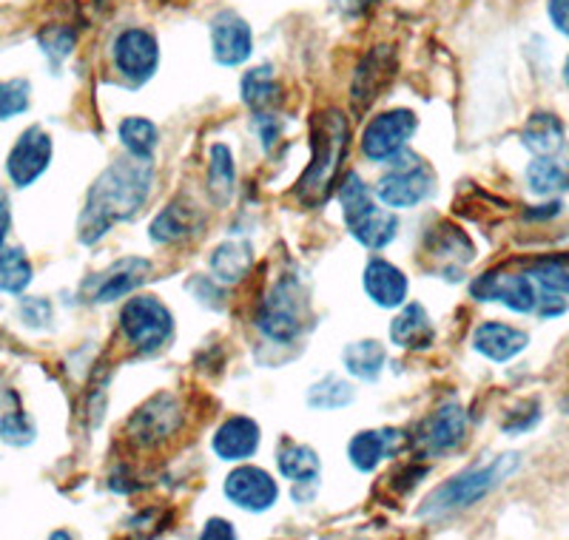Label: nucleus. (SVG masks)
<instances>
[{"mask_svg":"<svg viewBox=\"0 0 569 540\" xmlns=\"http://www.w3.org/2000/svg\"><path fill=\"white\" fill-rule=\"evenodd\" d=\"M54 142L40 126H32L18 137L7 157V174L18 188H29L46 174V168L52 162Z\"/></svg>","mask_w":569,"mask_h":540,"instance_id":"11","label":"nucleus"},{"mask_svg":"<svg viewBox=\"0 0 569 540\" xmlns=\"http://www.w3.org/2000/svg\"><path fill=\"white\" fill-rule=\"evenodd\" d=\"M527 182L541 197H552V193L569 191V157L547 154L536 157L527 168Z\"/></svg>","mask_w":569,"mask_h":540,"instance_id":"26","label":"nucleus"},{"mask_svg":"<svg viewBox=\"0 0 569 540\" xmlns=\"http://www.w3.org/2000/svg\"><path fill=\"white\" fill-rule=\"evenodd\" d=\"M202 538L206 540H213V538L231 540V538H237V532H233L231 523L222 521V518H211V521L206 523V529H202Z\"/></svg>","mask_w":569,"mask_h":540,"instance_id":"41","label":"nucleus"},{"mask_svg":"<svg viewBox=\"0 0 569 540\" xmlns=\"http://www.w3.org/2000/svg\"><path fill=\"white\" fill-rule=\"evenodd\" d=\"M470 293L479 302H498L516 313L538 310V288L530 273H510V270H490L470 284Z\"/></svg>","mask_w":569,"mask_h":540,"instance_id":"9","label":"nucleus"},{"mask_svg":"<svg viewBox=\"0 0 569 540\" xmlns=\"http://www.w3.org/2000/svg\"><path fill=\"white\" fill-rule=\"evenodd\" d=\"M337 3L345 14H362L368 12L370 7H376L379 0H337Z\"/></svg>","mask_w":569,"mask_h":540,"instance_id":"43","label":"nucleus"},{"mask_svg":"<svg viewBox=\"0 0 569 540\" xmlns=\"http://www.w3.org/2000/svg\"><path fill=\"white\" fill-rule=\"evenodd\" d=\"M237 168H233V154L228 146L217 142L211 149V166H208V188L220 202H226L233 191Z\"/></svg>","mask_w":569,"mask_h":540,"instance_id":"34","label":"nucleus"},{"mask_svg":"<svg viewBox=\"0 0 569 540\" xmlns=\"http://www.w3.org/2000/svg\"><path fill=\"white\" fill-rule=\"evenodd\" d=\"M213 58L222 66H240L251 58V27L237 12H220L211 20Z\"/></svg>","mask_w":569,"mask_h":540,"instance_id":"16","label":"nucleus"},{"mask_svg":"<svg viewBox=\"0 0 569 540\" xmlns=\"http://www.w3.org/2000/svg\"><path fill=\"white\" fill-rule=\"evenodd\" d=\"M27 80H0V120H12L29 109Z\"/></svg>","mask_w":569,"mask_h":540,"instance_id":"36","label":"nucleus"},{"mask_svg":"<svg viewBox=\"0 0 569 540\" xmlns=\"http://www.w3.org/2000/svg\"><path fill=\"white\" fill-rule=\"evenodd\" d=\"M111 54H114L117 71L129 78L131 83L151 80L157 63H160V46H157L154 34L146 32V29H126V32L117 34Z\"/></svg>","mask_w":569,"mask_h":540,"instance_id":"12","label":"nucleus"},{"mask_svg":"<svg viewBox=\"0 0 569 540\" xmlns=\"http://www.w3.org/2000/svg\"><path fill=\"white\" fill-rule=\"evenodd\" d=\"M350 151V122L339 109L319 111L311 120V166L297 182V200L305 208H319L328 202L337 186L342 162Z\"/></svg>","mask_w":569,"mask_h":540,"instance_id":"2","label":"nucleus"},{"mask_svg":"<svg viewBox=\"0 0 569 540\" xmlns=\"http://www.w3.org/2000/svg\"><path fill=\"white\" fill-rule=\"evenodd\" d=\"M259 450V424L248 416H233L213 432V452L222 461H246Z\"/></svg>","mask_w":569,"mask_h":540,"instance_id":"19","label":"nucleus"},{"mask_svg":"<svg viewBox=\"0 0 569 540\" xmlns=\"http://www.w3.org/2000/svg\"><path fill=\"white\" fill-rule=\"evenodd\" d=\"M197 228H200V213L186 202H174L157 213V219L151 222V239L157 244H174L191 237Z\"/></svg>","mask_w":569,"mask_h":540,"instance_id":"22","label":"nucleus"},{"mask_svg":"<svg viewBox=\"0 0 569 540\" xmlns=\"http://www.w3.org/2000/svg\"><path fill=\"white\" fill-rule=\"evenodd\" d=\"M151 186H154V171L149 160H137L129 154V160L111 162L89 188L78 222L80 242H100L117 222H129L131 217H137V211L149 202Z\"/></svg>","mask_w":569,"mask_h":540,"instance_id":"1","label":"nucleus"},{"mask_svg":"<svg viewBox=\"0 0 569 540\" xmlns=\"http://www.w3.org/2000/svg\"><path fill=\"white\" fill-rule=\"evenodd\" d=\"M151 273V262L142 257H126L86 282V297L89 302H117L129 297L131 290L140 288Z\"/></svg>","mask_w":569,"mask_h":540,"instance_id":"14","label":"nucleus"},{"mask_svg":"<svg viewBox=\"0 0 569 540\" xmlns=\"http://www.w3.org/2000/svg\"><path fill=\"white\" fill-rule=\"evenodd\" d=\"M547 9H550L552 27L569 38V0H550V7Z\"/></svg>","mask_w":569,"mask_h":540,"instance_id":"40","label":"nucleus"},{"mask_svg":"<svg viewBox=\"0 0 569 540\" xmlns=\"http://www.w3.org/2000/svg\"><path fill=\"white\" fill-rule=\"evenodd\" d=\"M436 188V174L433 168L427 166L421 157L405 154L393 157L390 162V171L379 180L376 193L379 200L388 208H416L419 202H425Z\"/></svg>","mask_w":569,"mask_h":540,"instance_id":"6","label":"nucleus"},{"mask_svg":"<svg viewBox=\"0 0 569 540\" xmlns=\"http://www.w3.org/2000/svg\"><path fill=\"white\" fill-rule=\"evenodd\" d=\"M518 470V456H501L496 458L487 467H476V470H467L461 476L450 478L447 483H441L433 496L427 498L425 507L419 509L421 518H445V514L461 512V509H470L472 503H479L481 498H487L492 489L501 481L512 476Z\"/></svg>","mask_w":569,"mask_h":540,"instance_id":"3","label":"nucleus"},{"mask_svg":"<svg viewBox=\"0 0 569 540\" xmlns=\"http://www.w3.org/2000/svg\"><path fill=\"white\" fill-rule=\"evenodd\" d=\"M9 228H12V202H9V193L0 188V248L7 244Z\"/></svg>","mask_w":569,"mask_h":540,"instance_id":"42","label":"nucleus"},{"mask_svg":"<svg viewBox=\"0 0 569 540\" xmlns=\"http://www.w3.org/2000/svg\"><path fill=\"white\" fill-rule=\"evenodd\" d=\"M117 134H120L123 149L129 151L131 157H137V160H151L157 142H160V131H157L154 122L146 120V117H126V120L120 122Z\"/></svg>","mask_w":569,"mask_h":540,"instance_id":"30","label":"nucleus"},{"mask_svg":"<svg viewBox=\"0 0 569 540\" xmlns=\"http://www.w3.org/2000/svg\"><path fill=\"white\" fill-rule=\"evenodd\" d=\"M242 100H246L248 109L259 111V114L271 109V106H277L279 83L268 66L251 69L246 78H242Z\"/></svg>","mask_w":569,"mask_h":540,"instance_id":"31","label":"nucleus"},{"mask_svg":"<svg viewBox=\"0 0 569 540\" xmlns=\"http://www.w3.org/2000/svg\"><path fill=\"white\" fill-rule=\"evenodd\" d=\"M20 313H23V319H27V322L43 324V322H49L52 308H49V302H43V299H27V302L20 304Z\"/></svg>","mask_w":569,"mask_h":540,"instance_id":"39","label":"nucleus"},{"mask_svg":"<svg viewBox=\"0 0 569 540\" xmlns=\"http://www.w3.org/2000/svg\"><path fill=\"white\" fill-rule=\"evenodd\" d=\"M416 129H419V120L408 109H393L373 117L362 134L365 157H370L373 162L393 160V157H399L401 151L408 149V142L416 134Z\"/></svg>","mask_w":569,"mask_h":540,"instance_id":"8","label":"nucleus"},{"mask_svg":"<svg viewBox=\"0 0 569 540\" xmlns=\"http://www.w3.org/2000/svg\"><path fill=\"white\" fill-rule=\"evenodd\" d=\"M277 467L293 483H317L319 470H322L317 452L297 441H284L282 450L277 452Z\"/></svg>","mask_w":569,"mask_h":540,"instance_id":"28","label":"nucleus"},{"mask_svg":"<svg viewBox=\"0 0 569 540\" xmlns=\"http://www.w3.org/2000/svg\"><path fill=\"white\" fill-rule=\"evenodd\" d=\"M32 262L20 248H0V293H23L32 284Z\"/></svg>","mask_w":569,"mask_h":540,"instance_id":"32","label":"nucleus"},{"mask_svg":"<svg viewBox=\"0 0 569 540\" xmlns=\"http://www.w3.org/2000/svg\"><path fill=\"white\" fill-rule=\"evenodd\" d=\"M467 412L465 407L450 401V404H441L439 410L430 412L425 421L419 424L413 436V450L421 458H439L453 452L456 447H461V441L467 438Z\"/></svg>","mask_w":569,"mask_h":540,"instance_id":"7","label":"nucleus"},{"mask_svg":"<svg viewBox=\"0 0 569 540\" xmlns=\"http://www.w3.org/2000/svg\"><path fill=\"white\" fill-rule=\"evenodd\" d=\"M390 339L401 350H427L436 341V328L421 304H405L390 322Z\"/></svg>","mask_w":569,"mask_h":540,"instance_id":"20","label":"nucleus"},{"mask_svg":"<svg viewBox=\"0 0 569 540\" xmlns=\"http://www.w3.org/2000/svg\"><path fill=\"white\" fill-rule=\"evenodd\" d=\"M211 273L217 282L222 284H237L248 277V270L253 264V253L251 244L248 242H222L213 248L211 259Z\"/></svg>","mask_w":569,"mask_h":540,"instance_id":"23","label":"nucleus"},{"mask_svg":"<svg viewBox=\"0 0 569 540\" xmlns=\"http://www.w3.org/2000/svg\"><path fill=\"white\" fill-rule=\"evenodd\" d=\"M353 396L356 392L348 381L337 379V376H328V379L319 381V384H313L308 390V404L313 410H342V407H348L353 401Z\"/></svg>","mask_w":569,"mask_h":540,"instance_id":"35","label":"nucleus"},{"mask_svg":"<svg viewBox=\"0 0 569 540\" xmlns=\"http://www.w3.org/2000/svg\"><path fill=\"white\" fill-rule=\"evenodd\" d=\"M182 424V407L174 396L160 392L149 399L129 421V438L137 447H157L162 444L177 427Z\"/></svg>","mask_w":569,"mask_h":540,"instance_id":"10","label":"nucleus"},{"mask_svg":"<svg viewBox=\"0 0 569 540\" xmlns=\"http://www.w3.org/2000/svg\"><path fill=\"white\" fill-rule=\"evenodd\" d=\"M308 319H311V304L302 284L291 277L279 279L257 310V328L279 344L299 339Z\"/></svg>","mask_w":569,"mask_h":540,"instance_id":"4","label":"nucleus"},{"mask_svg":"<svg viewBox=\"0 0 569 540\" xmlns=\"http://www.w3.org/2000/svg\"><path fill=\"white\" fill-rule=\"evenodd\" d=\"M339 200H342V213L348 231L362 228L370 217H376V213L382 211V208L376 206L373 193H370V188L365 186V180L359 174L345 177L342 188H339Z\"/></svg>","mask_w":569,"mask_h":540,"instance_id":"25","label":"nucleus"},{"mask_svg":"<svg viewBox=\"0 0 569 540\" xmlns=\"http://www.w3.org/2000/svg\"><path fill=\"white\" fill-rule=\"evenodd\" d=\"M120 330L140 353H154L174 333V316L157 297H134L120 310Z\"/></svg>","mask_w":569,"mask_h":540,"instance_id":"5","label":"nucleus"},{"mask_svg":"<svg viewBox=\"0 0 569 540\" xmlns=\"http://www.w3.org/2000/svg\"><path fill=\"white\" fill-rule=\"evenodd\" d=\"M226 496L246 512H266L279 501V483L262 467H237L226 478Z\"/></svg>","mask_w":569,"mask_h":540,"instance_id":"15","label":"nucleus"},{"mask_svg":"<svg viewBox=\"0 0 569 540\" xmlns=\"http://www.w3.org/2000/svg\"><path fill=\"white\" fill-rule=\"evenodd\" d=\"M396 78V52L390 46H376L356 66L353 83H350V97H353L356 111H365L385 94Z\"/></svg>","mask_w":569,"mask_h":540,"instance_id":"13","label":"nucleus"},{"mask_svg":"<svg viewBox=\"0 0 569 540\" xmlns=\"http://www.w3.org/2000/svg\"><path fill=\"white\" fill-rule=\"evenodd\" d=\"M342 361L345 367H348L350 376H356V379L362 381H376L385 367V348L373 339L353 341V344L345 348Z\"/></svg>","mask_w":569,"mask_h":540,"instance_id":"29","label":"nucleus"},{"mask_svg":"<svg viewBox=\"0 0 569 540\" xmlns=\"http://www.w3.org/2000/svg\"><path fill=\"white\" fill-rule=\"evenodd\" d=\"M40 46H43V52L49 54L52 60H63L69 58L71 49H74V32L66 27H49L46 32H40Z\"/></svg>","mask_w":569,"mask_h":540,"instance_id":"38","label":"nucleus"},{"mask_svg":"<svg viewBox=\"0 0 569 540\" xmlns=\"http://www.w3.org/2000/svg\"><path fill=\"white\" fill-rule=\"evenodd\" d=\"M0 441L9 447H27L34 441V427L23 412H7L0 419Z\"/></svg>","mask_w":569,"mask_h":540,"instance_id":"37","label":"nucleus"},{"mask_svg":"<svg viewBox=\"0 0 569 540\" xmlns=\"http://www.w3.org/2000/svg\"><path fill=\"white\" fill-rule=\"evenodd\" d=\"M527 273L543 293L569 297V257H541L527 268Z\"/></svg>","mask_w":569,"mask_h":540,"instance_id":"33","label":"nucleus"},{"mask_svg":"<svg viewBox=\"0 0 569 540\" xmlns=\"http://www.w3.org/2000/svg\"><path fill=\"white\" fill-rule=\"evenodd\" d=\"M521 142L536 157L561 154L563 151V122L556 114H532L521 131Z\"/></svg>","mask_w":569,"mask_h":540,"instance_id":"27","label":"nucleus"},{"mask_svg":"<svg viewBox=\"0 0 569 540\" xmlns=\"http://www.w3.org/2000/svg\"><path fill=\"white\" fill-rule=\"evenodd\" d=\"M399 441V432L390 430H365L356 432L353 441L348 444V458L359 472H373L382 458L388 456L390 450Z\"/></svg>","mask_w":569,"mask_h":540,"instance_id":"21","label":"nucleus"},{"mask_svg":"<svg viewBox=\"0 0 569 540\" xmlns=\"http://www.w3.org/2000/svg\"><path fill=\"white\" fill-rule=\"evenodd\" d=\"M408 277L388 259L373 257L365 268V293L379 308H401L408 299Z\"/></svg>","mask_w":569,"mask_h":540,"instance_id":"17","label":"nucleus"},{"mask_svg":"<svg viewBox=\"0 0 569 540\" xmlns=\"http://www.w3.org/2000/svg\"><path fill=\"white\" fill-rule=\"evenodd\" d=\"M427 253H433L441 270L465 268V264L476 257L470 239H467L459 228L450 226H441V231L436 228V231L427 237Z\"/></svg>","mask_w":569,"mask_h":540,"instance_id":"24","label":"nucleus"},{"mask_svg":"<svg viewBox=\"0 0 569 540\" xmlns=\"http://www.w3.org/2000/svg\"><path fill=\"white\" fill-rule=\"evenodd\" d=\"M530 344V336L521 328L505 322H485L472 333V348L490 361H510Z\"/></svg>","mask_w":569,"mask_h":540,"instance_id":"18","label":"nucleus"},{"mask_svg":"<svg viewBox=\"0 0 569 540\" xmlns=\"http://www.w3.org/2000/svg\"><path fill=\"white\" fill-rule=\"evenodd\" d=\"M563 80H567V86H569V58H567V63H563Z\"/></svg>","mask_w":569,"mask_h":540,"instance_id":"44","label":"nucleus"}]
</instances>
